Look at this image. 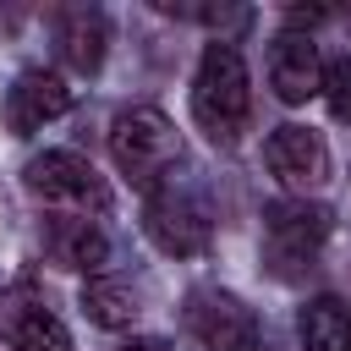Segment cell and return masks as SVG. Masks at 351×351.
<instances>
[{
  "label": "cell",
  "instance_id": "5",
  "mask_svg": "<svg viewBox=\"0 0 351 351\" xmlns=\"http://www.w3.org/2000/svg\"><path fill=\"white\" fill-rule=\"evenodd\" d=\"M27 192L33 197H49V203H77V208H110V186L99 181V170L71 154V148H49V154H33L27 170H22Z\"/></svg>",
  "mask_w": 351,
  "mask_h": 351
},
{
  "label": "cell",
  "instance_id": "3",
  "mask_svg": "<svg viewBox=\"0 0 351 351\" xmlns=\"http://www.w3.org/2000/svg\"><path fill=\"white\" fill-rule=\"evenodd\" d=\"M143 225H148L154 247L170 252V258H197V252H208V241H214L208 203H203L192 186H181V181H159V186L148 192Z\"/></svg>",
  "mask_w": 351,
  "mask_h": 351
},
{
  "label": "cell",
  "instance_id": "17",
  "mask_svg": "<svg viewBox=\"0 0 351 351\" xmlns=\"http://www.w3.org/2000/svg\"><path fill=\"white\" fill-rule=\"evenodd\" d=\"M126 351H170V346H165V340H132Z\"/></svg>",
  "mask_w": 351,
  "mask_h": 351
},
{
  "label": "cell",
  "instance_id": "9",
  "mask_svg": "<svg viewBox=\"0 0 351 351\" xmlns=\"http://www.w3.org/2000/svg\"><path fill=\"white\" fill-rule=\"evenodd\" d=\"M324 55L307 33H280L274 49H269V88L285 99V104H307L324 93Z\"/></svg>",
  "mask_w": 351,
  "mask_h": 351
},
{
  "label": "cell",
  "instance_id": "13",
  "mask_svg": "<svg viewBox=\"0 0 351 351\" xmlns=\"http://www.w3.org/2000/svg\"><path fill=\"white\" fill-rule=\"evenodd\" d=\"M82 313L99 324V329H132L137 318V291L126 280H88L82 285Z\"/></svg>",
  "mask_w": 351,
  "mask_h": 351
},
{
  "label": "cell",
  "instance_id": "8",
  "mask_svg": "<svg viewBox=\"0 0 351 351\" xmlns=\"http://www.w3.org/2000/svg\"><path fill=\"white\" fill-rule=\"evenodd\" d=\"M66 110H71V88H66L60 71H44V66L22 71L5 93V126L16 137H33L44 121H60Z\"/></svg>",
  "mask_w": 351,
  "mask_h": 351
},
{
  "label": "cell",
  "instance_id": "15",
  "mask_svg": "<svg viewBox=\"0 0 351 351\" xmlns=\"http://www.w3.org/2000/svg\"><path fill=\"white\" fill-rule=\"evenodd\" d=\"M324 99H329V110H335L340 121H351V55L324 71Z\"/></svg>",
  "mask_w": 351,
  "mask_h": 351
},
{
  "label": "cell",
  "instance_id": "7",
  "mask_svg": "<svg viewBox=\"0 0 351 351\" xmlns=\"http://www.w3.org/2000/svg\"><path fill=\"white\" fill-rule=\"evenodd\" d=\"M186 324L208 351H258V313L230 291H192Z\"/></svg>",
  "mask_w": 351,
  "mask_h": 351
},
{
  "label": "cell",
  "instance_id": "4",
  "mask_svg": "<svg viewBox=\"0 0 351 351\" xmlns=\"http://www.w3.org/2000/svg\"><path fill=\"white\" fill-rule=\"evenodd\" d=\"M329 230H335V214H329L324 203L280 197V203H269V208H263V252H269V263H274L280 274H285V269L313 263V258L324 252Z\"/></svg>",
  "mask_w": 351,
  "mask_h": 351
},
{
  "label": "cell",
  "instance_id": "11",
  "mask_svg": "<svg viewBox=\"0 0 351 351\" xmlns=\"http://www.w3.org/2000/svg\"><path fill=\"white\" fill-rule=\"evenodd\" d=\"M55 38H60V55L77 71H99L104 66V44H110V22L93 5H66L55 16Z\"/></svg>",
  "mask_w": 351,
  "mask_h": 351
},
{
  "label": "cell",
  "instance_id": "12",
  "mask_svg": "<svg viewBox=\"0 0 351 351\" xmlns=\"http://www.w3.org/2000/svg\"><path fill=\"white\" fill-rule=\"evenodd\" d=\"M302 351H351V307L340 296H313L296 313Z\"/></svg>",
  "mask_w": 351,
  "mask_h": 351
},
{
  "label": "cell",
  "instance_id": "2",
  "mask_svg": "<svg viewBox=\"0 0 351 351\" xmlns=\"http://www.w3.org/2000/svg\"><path fill=\"white\" fill-rule=\"evenodd\" d=\"M110 159L132 186L154 192L165 181V170L181 159V132L159 104H132L110 121Z\"/></svg>",
  "mask_w": 351,
  "mask_h": 351
},
{
  "label": "cell",
  "instance_id": "18",
  "mask_svg": "<svg viewBox=\"0 0 351 351\" xmlns=\"http://www.w3.org/2000/svg\"><path fill=\"white\" fill-rule=\"evenodd\" d=\"M0 351H16V346H5V340H0Z\"/></svg>",
  "mask_w": 351,
  "mask_h": 351
},
{
  "label": "cell",
  "instance_id": "16",
  "mask_svg": "<svg viewBox=\"0 0 351 351\" xmlns=\"http://www.w3.org/2000/svg\"><path fill=\"white\" fill-rule=\"evenodd\" d=\"M318 16H324V5H291V33H296V27H302V22H307V27H313V22H318Z\"/></svg>",
  "mask_w": 351,
  "mask_h": 351
},
{
  "label": "cell",
  "instance_id": "14",
  "mask_svg": "<svg viewBox=\"0 0 351 351\" xmlns=\"http://www.w3.org/2000/svg\"><path fill=\"white\" fill-rule=\"evenodd\" d=\"M11 346L16 351H71V335H66V324L49 307H27V313H16Z\"/></svg>",
  "mask_w": 351,
  "mask_h": 351
},
{
  "label": "cell",
  "instance_id": "10",
  "mask_svg": "<svg viewBox=\"0 0 351 351\" xmlns=\"http://www.w3.org/2000/svg\"><path fill=\"white\" fill-rule=\"evenodd\" d=\"M44 247L60 269H77V274H99L110 263V236L99 230V219H82V214H66V219H49L44 225Z\"/></svg>",
  "mask_w": 351,
  "mask_h": 351
},
{
  "label": "cell",
  "instance_id": "6",
  "mask_svg": "<svg viewBox=\"0 0 351 351\" xmlns=\"http://www.w3.org/2000/svg\"><path fill=\"white\" fill-rule=\"evenodd\" d=\"M263 165L280 186L291 192H318L329 181V143L313 132V126H274L269 143H263Z\"/></svg>",
  "mask_w": 351,
  "mask_h": 351
},
{
  "label": "cell",
  "instance_id": "1",
  "mask_svg": "<svg viewBox=\"0 0 351 351\" xmlns=\"http://www.w3.org/2000/svg\"><path fill=\"white\" fill-rule=\"evenodd\" d=\"M192 115L197 126L219 143V148H236L247 121H252V82H247V60L236 44H208L203 60H197V82H192Z\"/></svg>",
  "mask_w": 351,
  "mask_h": 351
}]
</instances>
